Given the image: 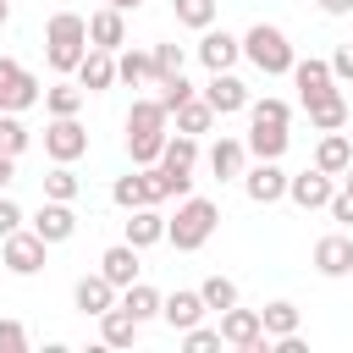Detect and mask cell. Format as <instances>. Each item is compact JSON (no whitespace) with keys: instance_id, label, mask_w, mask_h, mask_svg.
<instances>
[{"instance_id":"cell-37","label":"cell","mask_w":353,"mask_h":353,"mask_svg":"<svg viewBox=\"0 0 353 353\" xmlns=\"http://www.w3.org/2000/svg\"><path fill=\"white\" fill-rule=\"evenodd\" d=\"M171 11H176V22L193 28V33H204V28L215 22V0H171Z\"/></svg>"},{"instance_id":"cell-22","label":"cell","mask_w":353,"mask_h":353,"mask_svg":"<svg viewBox=\"0 0 353 353\" xmlns=\"http://www.w3.org/2000/svg\"><path fill=\"white\" fill-rule=\"evenodd\" d=\"M303 116H309V127H314V132H336V127H347V99H342V88H331V94L309 99V105H303Z\"/></svg>"},{"instance_id":"cell-32","label":"cell","mask_w":353,"mask_h":353,"mask_svg":"<svg viewBox=\"0 0 353 353\" xmlns=\"http://www.w3.org/2000/svg\"><path fill=\"white\" fill-rule=\"evenodd\" d=\"M116 83H154V55L149 50H116Z\"/></svg>"},{"instance_id":"cell-24","label":"cell","mask_w":353,"mask_h":353,"mask_svg":"<svg viewBox=\"0 0 353 353\" xmlns=\"http://www.w3.org/2000/svg\"><path fill=\"white\" fill-rule=\"evenodd\" d=\"M110 199H116V210L154 204V182H149V171H143V165H132L127 176H116V182H110Z\"/></svg>"},{"instance_id":"cell-36","label":"cell","mask_w":353,"mask_h":353,"mask_svg":"<svg viewBox=\"0 0 353 353\" xmlns=\"http://www.w3.org/2000/svg\"><path fill=\"white\" fill-rule=\"evenodd\" d=\"M28 143H33V132H28V121H22L17 110H6V116H0V154H22Z\"/></svg>"},{"instance_id":"cell-27","label":"cell","mask_w":353,"mask_h":353,"mask_svg":"<svg viewBox=\"0 0 353 353\" xmlns=\"http://www.w3.org/2000/svg\"><path fill=\"white\" fill-rule=\"evenodd\" d=\"M138 331H143V325H138L121 303H110V309L99 314V342H105V347H132V342H138Z\"/></svg>"},{"instance_id":"cell-48","label":"cell","mask_w":353,"mask_h":353,"mask_svg":"<svg viewBox=\"0 0 353 353\" xmlns=\"http://www.w3.org/2000/svg\"><path fill=\"white\" fill-rule=\"evenodd\" d=\"M105 6H116V11H138L143 0H105Z\"/></svg>"},{"instance_id":"cell-17","label":"cell","mask_w":353,"mask_h":353,"mask_svg":"<svg viewBox=\"0 0 353 353\" xmlns=\"http://www.w3.org/2000/svg\"><path fill=\"white\" fill-rule=\"evenodd\" d=\"M314 270L331 276V281L347 276V270H353V237H347V232H325V237L314 243Z\"/></svg>"},{"instance_id":"cell-29","label":"cell","mask_w":353,"mask_h":353,"mask_svg":"<svg viewBox=\"0 0 353 353\" xmlns=\"http://www.w3.org/2000/svg\"><path fill=\"white\" fill-rule=\"evenodd\" d=\"M83 105H88V88H83L77 77H72V83L61 77V83H50V88H44V110H50V116H77Z\"/></svg>"},{"instance_id":"cell-14","label":"cell","mask_w":353,"mask_h":353,"mask_svg":"<svg viewBox=\"0 0 353 353\" xmlns=\"http://www.w3.org/2000/svg\"><path fill=\"white\" fill-rule=\"evenodd\" d=\"M88 94H105V88H116V50H83V61H77V72H72Z\"/></svg>"},{"instance_id":"cell-21","label":"cell","mask_w":353,"mask_h":353,"mask_svg":"<svg viewBox=\"0 0 353 353\" xmlns=\"http://www.w3.org/2000/svg\"><path fill=\"white\" fill-rule=\"evenodd\" d=\"M99 276H105L116 292L132 287V281H138V248H132V243H110V248L99 254Z\"/></svg>"},{"instance_id":"cell-30","label":"cell","mask_w":353,"mask_h":353,"mask_svg":"<svg viewBox=\"0 0 353 353\" xmlns=\"http://www.w3.org/2000/svg\"><path fill=\"white\" fill-rule=\"evenodd\" d=\"M171 121H176V132H193V138H204V132H210L221 116L204 105V94H193V99H182V105L171 110Z\"/></svg>"},{"instance_id":"cell-43","label":"cell","mask_w":353,"mask_h":353,"mask_svg":"<svg viewBox=\"0 0 353 353\" xmlns=\"http://www.w3.org/2000/svg\"><path fill=\"white\" fill-rule=\"evenodd\" d=\"M331 77L336 83H353V44H336L331 50Z\"/></svg>"},{"instance_id":"cell-50","label":"cell","mask_w":353,"mask_h":353,"mask_svg":"<svg viewBox=\"0 0 353 353\" xmlns=\"http://www.w3.org/2000/svg\"><path fill=\"white\" fill-rule=\"evenodd\" d=\"M6 22H11V0H0V28H6Z\"/></svg>"},{"instance_id":"cell-9","label":"cell","mask_w":353,"mask_h":353,"mask_svg":"<svg viewBox=\"0 0 353 353\" xmlns=\"http://www.w3.org/2000/svg\"><path fill=\"white\" fill-rule=\"evenodd\" d=\"M243 193H248V204H276V199H287V171H281V160H254V165H243Z\"/></svg>"},{"instance_id":"cell-39","label":"cell","mask_w":353,"mask_h":353,"mask_svg":"<svg viewBox=\"0 0 353 353\" xmlns=\"http://www.w3.org/2000/svg\"><path fill=\"white\" fill-rule=\"evenodd\" d=\"M149 55H154V83L176 77V72H182V61H188V50H182V44H154Z\"/></svg>"},{"instance_id":"cell-33","label":"cell","mask_w":353,"mask_h":353,"mask_svg":"<svg viewBox=\"0 0 353 353\" xmlns=\"http://www.w3.org/2000/svg\"><path fill=\"white\" fill-rule=\"evenodd\" d=\"M160 165H171V171H193V165H199V138H193V132H165Z\"/></svg>"},{"instance_id":"cell-1","label":"cell","mask_w":353,"mask_h":353,"mask_svg":"<svg viewBox=\"0 0 353 353\" xmlns=\"http://www.w3.org/2000/svg\"><path fill=\"white\" fill-rule=\"evenodd\" d=\"M165 132H171V116L160 99H132L127 110V154L132 165H154L160 149H165Z\"/></svg>"},{"instance_id":"cell-51","label":"cell","mask_w":353,"mask_h":353,"mask_svg":"<svg viewBox=\"0 0 353 353\" xmlns=\"http://www.w3.org/2000/svg\"><path fill=\"white\" fill-rule=\"evenodd\" d=\"M347 276H353V270H347Z\"/></svg>"},{"instance_id":"cell-4","label":"cell","mask_w":353,"mask_h":353,"mask_svg":"<svg viewBox=\"0 0 353 353\" xmlns=\"http://www.w3.org/2000/svg\"><path fill=\"white\" fill-rule=\"evenodd\" d=\"M243 61H254L265 77H287L292 61H298V50H292V39H287L276 22H254V28L243 33Z\"/></svg>"},{"instance_id":"cell-11","label":"cell","mask_w":353,"mask_h":353,"mask_svg":"<svg viewBox=\"0 0 353 353\" xmlns=\"http://www.w3.org/2000/svg\"><path fill=\"white\" fill-rule=\"evenodd\" d=\"M199 94H204V105H210L215 116H237V110H248V99H254L237 72H210V83H204Z\"/></svg>"},{"instance_id":"cell-49","label":"cell","mask_w":353,"mask_h":353,"mask_svg":"<svg viewBox=\"0 0 353 353\" xmlns=\"http://www.w3.org/2000/svg\"><path fill=\"white\" fill-rule=\"evenodd\" d=\"M336 188H347V193H353V165H347V171L336 176Z\"/></svg>"},{"instance_id":"cell-13","label":"cell","mask_w":353,"mask_h":353,"mask_svg":"<svg viewBox=\"0 0 353 353\" xmlns=\"http://www.w3.org/2000/svg\"><path fill=\"white\" fill-rule=\"evenodd\" d=\"M28 226H33V232H39V237L55 248V243H66V237L77 232V215H72V204H61V199H44V204L28 215Z\"/></svg>"},{"instance_id":"cell-19","label":"cell","mask_w":353,"mask_h":353,"mask_svg":"<svg viewBox=\"0 0 353 353\" xmlns=\"http://www.w3.org/2000/svg\"><path fill=\"white\" fill-rule=\"evenodd\" d=\"M248 154L254 160H281L287 154V143H292V132H287V121H248Z\"/></svg>"},{"instance_id":"cell-2","label":"cell","mask_w":353,"mask_h":353,"mask_svg":"<svg viewBox=\"0 0 353 353\" xmlns=\"http://www.w3.org/2000/svg\"><path fill=\"white\" fill-rule=\"evenodd\" d=\"M215 226H221V210H215V199H199V193H188V199H176V215L165 221V243H171L176 254H193V248H204V243L215 237Z\"/></svg>"},{"instance_id":"cell-35","label":"cell","mask_w":353,"mask_h":353,"mask_svg":"<svg viewBox=\"0 0 353 353\" xmlns=\"http://www.w3.org/2000/svg\"><path fill=\"white\" fill-rule=\"evenodd\" d=\"M199 298H204V309H215V314H221V309H232V303H237V281L215 270V276H204V281H199Z\"/></svg>"},{"instance_id":"cell-15","label":"cell","mask_w":353,"mask_h":353,"mask_svg":"<svg viewBox=\"0 0 353 353\" xmlns=\"http://www.w3.org/2000/svg\"><path fill=\"white\" fill-rule=\"evenodd\" d=\"M121 243H132L138 254L154 248V243H165V215H160V204H138V210H127V237H121Z\"/></svg>"},{"instance_id":"cell-44","label":"cell","mask_w":353,"mask_h":353,"mask_svg":"<svg viewBox=\"0 0 353 353\" xmlns=\"http://www.w3.org/2000/svg\"><path fill=\"white\" fill-rule=\"evenodd\" d=\"M325 210H331V221H342V226H353V193H347V188H336Z\"/></svg>"},{"instance_id":"cell-6","label":"cell","mask_w":353,"mask_h":353,"mask_svg":"<svg viewBox=\"0 0 353 353\" xmlns=\"http://www.w3.org/2000/svg\"><path fill=\"white\" fill-rule=\"evenodd\" d=\"M44 254H50V243H44L33 226H17L11 237H0V265H6L11 276H39V270H44Z\"/></svg>"},{"instance_id":"cell-3","label":"cell","mask_w":353,"mask_h":353,"mask_svg":"<svg viewBox=\"0 0 353 353\" xmlns=\"http://www.w3.org/2000/svg\"><path fill=\"white\" fill-rule=\"evenodd\" d=\"M83 50H88V17H77V11H55L50 22H44V61H50V72H77V61H83Z\"/></svg>"},{"instance_id":"cell-45","label":"cell","mask_w":353,"mask_h":353,"mask_svg":"<svg viewBox=\"0 0 353 353\" xmlns=\"http://www.w3.org/2000/svg\"><path fill=\"white\" fill-rule=\"evenodd\" d=\"M22 221H28V215H22V210H17V204H11L6 193H0V237H11V232H17Z\"/></svg>"},{"instance_id":"cell-12","label":"cell","mask_w":353,"mask_h":353,"mask_svg":"<svg viewBox=\"0 0 353 353\" xmlns=\"http://www.w3.org/2000/svg\"><path fill=\"white\" fill-rule=\"evenodd\" d=\"M331 193H336V176H325L320 165H309V171L287 176V199H292L298 210H325V204H331Z\"/></svg>"},{"instance_id":"cell-40","label":"cell","mask_w":353,"mask_h":353,"mask_svg":"<svg viewBox=\"0 0 353 353\" xmlns=\"http://www.w3.org/2000/svg\"><path fill=\"white\" fill-rule=\"evenodd\" d=\"M248 121H292V105L265 94V99H248Z\"/></svg>"},{"instance_id":"cell-7","label":"cell","mask_w":353,"mask_h":353,"mask_svg":"<svg viewBox=\"0 0 353 353\" xmlns=\"http://www.w3.org/2000/svg\"><path fill=\"white\" fill-rule=\"evenodd\" d=\"M221 342L237 347V353H270V336L259 325V309H221Z\"/></svg>"},{"instance_id":"cell-42","label":"cell","mask_w":353,"mask_h":353,"mask_svg":"<svg viewBox=\"0 0 353 353\" xmlns=\"http://www.w3.org/2000/svg\"><path fill=\"white\" fill-rule=\"evenodd\" d=\"M0 353H28V331H22V320H0Z\"/></svg>"},{"instance_id":"cell-20","label":"cell","mask_w":353,"mask_h":353,"mask_svg":"<svg viewBox=\"0 0 353 353\" xmlns=\"http://www.w3.org/2000/svg\"><path fill=\"white\" fill-rule=\"evenodd\" d=\"M88 44H94V50H121V44H127V11L99 6V11L88 17Z\"/></svg>"},{"instance_id":"cell-46","label":"cell","mask_w":353,"mask_h":353,"mask_svg":"<svg viewBox=\"0 0 353 353\" xmlns=\"http://www.w3.org/2000/svg\"><path fill=\"white\" fill-rule=\"evenodd\" d=\"M17 182V154H0V193Z\"/></svg>"},{"instance_id":"cell-5","label":"cell","mask_w":353,"mask_h":353,"mask_svg":"<svg viewBox=\"0 0 353 353\" xmlns=\"http://www.w3.org/2000/svg\"><path fill=\"white\" fill-rule=\"evenodd\" d=\"M39 99H44V83H39L22 61L0 55V116H6V110H17V116H22V110H33Z\"/></svg>"},{"instance_id":"cell-41","label":"cell","mask_w":353,"mask_h":353,"mask_svg":"<svg viewBox=\"0 0 353 353\" xmlns=\"http://www.w3.org/2000/svg\"><path fill=\"white\" fill-rule=\"evenodd\" d=\"M193 94H199V88H193V83L176 72V77H165V83H160V94H154V99H160V105H165V116H171V110H176L182 99H193Z\"/></svg>"},{"instance_id":"cell-28","label":"cell","mask_w":353,"mask_h":353,"mask_svg":"<svg viewBox=\"0 0 353 353\" xmlns=\"http://www.w3.org/2000/svg\"><path fill=\"white\" fill-rule=\"evenodd\" d=\"M259 325H265V336L276 342V336H292L298 325H303V309L292 303V298H276V303H265L259 309Z\"/></svg>"},{"instance_id":"cell-8","label":"cell","mask_w":353,"mask_h":353,"mask_svg":"<svg viewBox=\"0 0 353 353\" xmlns=\"http://www.w3.org/2000/svg\"><path fill=\"white\" fill-rule=\"evenodd\" d=\"M44 154L50 160H83L88 154V127L77 121V116H50V127H44Z\"/></svg>"},{"instance_id":"cell-10","label":"cell","mask_w":353,"mask_h":353,"mask_svg":"<svg viewBox=\"0 0 353 353\" xmlns=\"http://www.w3.org/2000/svg\"><path fill=\"white\" fill-rule=\"evenodd\" d=\"M193 50H199L204 72H232V66L243 61V39H237V33H226V28H215V22L199 33V44H193Z\"/></svg>"},{"instance_id":"cell-31","label":"cell","mask_w":353,"mask_h":353,"mask_svg":"<svg viewBox=\"0 0 353 353\" xmlns=\"http://www.w3.org/2000/svg\"><path fill=\"white\" fill-rule=\"evenodd\" d=\"M116 303H121V309H127L138 325H143V320H160V292H154L149 281H132V287H121V292H116Z\"/></svg>"},{"instance_id":"cell-25","label":"cell","mask_w":353,"mask_h":353,"mask_svg":"<svg viewBox=\"0 0 353 353\" xmlns=\"http://www.w3.org/2000/svg\"><path fill=\"white\" fill-rule=\"evenodd\" d=\"M72 303H77L83 314H94V320H99V314L116 303V287H110L99 270H94V276H77V287H72Z\"/></svg>"},{"instance_id":"cell-34","label":"cell","mask_w":353,"mask_h":353,"mask_svg":"<svg viewBox=\"0 0 353 353\" xmlns=\"http://www.w3.org/2000/svg\"><path fill=\"white\" fill-rule=\"evenodd\" d=\"M83 193V182H77V171L66 165V160H55L50 171H44V199H61V204H72Z\"/></svg>"},{"instance_id":"cell-47","label":"cell","mask_w":353,"mask_h":353,"mask_svg":"<svg viewBox=\"0 0 353 353\" xmlns=\"http://www.w3.org/2000/svg\"><path fill=\"white\" fill-rule=\"evenodd\" d=\"M320 11H325V17H347V11H353V0H320Z\"/></svg>"},{"instance_id":"cell-23","label":"cell","mask_w":353,"mask_h":353,"mask_svg":"<svg viewBox=\"0 0 353 353\" xmlns=\"http://www.w3.org/2000/svg\"><path fill=\"white\" fill-rule=\"evenodd\" d=\"M243 165H248V143H243V138H215V143H210V171H215L221 182H237Z\"/></svg>"},{"instance_id":"cell-38","label":"cell","mask_w":353,"mask_h":353,"mask_svg":"<svg viewBox=\"0 0 353 353\" xmlns=\"http://www.w3.org/2000/svg\"><path fill=\"white\" fill-rule=\"evenodd\" d=\"M176 336H182L188 353H215V347H226V342H221V325H204V320L188 325V331H176Z\"/></svg>"},{"instance_id":"cell-18","label":"cell","mask_w":353,"mask_h":353,"mask_svg":"<svg viewBox=\"0 0 353 353\" xmlns=\"http://www.w3.org/2000/svg\"><path fill=\"white\" fill-rule=\"evenodd\" d=\"M292 83H298V99L309 105V99H320V94H331V88H342L336 77H331V61H292V72H287Z\"/></svg>"},{"instance_id":"cell-16","label":"cell","mask_w":353,"mask_h":353,"mask_svg":"<svg viewBox=\"0 0 353 353\" xmlns=\"http://www.w3.org/2000/svg\"><path fill=\"white\" fill-rule=\"evenodd\" d=\"M210 309H204V298H199V287H176L171 298H160V320L171 325V331H188V325H199Z\"/></svg>"},{"instance_id":"cell-26","label":"cell","mask_w":353,"mask_h":353,"mask_svg":"<svg viewBox=\"0 0 353 353\" xmlns=\"http://www.w3.org/2000/svg\"><path fill=\"white\" fill-rule=\"evenodd\" d=\"M314 165L325 171V176H342L347 165H353V143H347V132L336 127V132H325L320 143H314Z\"/></svg>"}]
</instances>
